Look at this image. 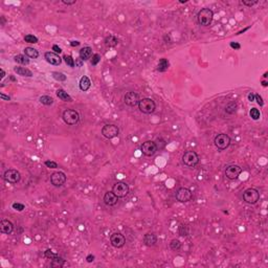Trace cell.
Wrapping results in <instances>:
<instances>
[{
  "mask_svg": "<svg viewBox=\"0 0 268 268\" xmlns=\"http://www.w3.org/2000/svg\"><path fill=\"white\" fill-rule=\"evenodd\" d=\"M213 19H214V13L211 8H201L197 14V20H198L199 24L202 26L211 25Z\"/></svg>",
  "mask_w": 268,
  "mask_h": 268,
  "instance_id": "obj_1",
  "label": "cell"
},
{
  "mask_svg": "<svg viewBox=\"0 0 268 268\" xmlns=\"http://www.w3.org/2000/svg\"><path fill=\"white\" fill-rule=\"evenodd\" d=\"M138 108L142 113L151 114V113H153L155 111V109H156V105H155V102L152 99L146 98V99H139Z\"/></svg>",
  "mask_w": 268,
  "mask_h": 268,
  "instance_id": "obj_2",
  "label": "cell"
},
{
  "mask_svg": "<svg viewBox=\"0 0 268 268\" xmlns=\"http://www.w3.org/2000/svg\"><path fill=\"white\" fill-rule=\"evenodd\" d=\"M260 199V193L257 189L254 188H248L245 190L243 193V200L248 204H255L257 203Z\"/></svg>",
  "mask_w": 268,
  "mask_h": 268,
  "instance_id": "obj_3",
  "label": "cell"
},
{
  "mask_svg": "<svg viewBox=\"0 0 268 268\" xmlns=\"http://www.w3.org/2000/svg\"><path fill=\"white\" fill-rule=\"evenodd\" d=\"M63 121L65 124L69 125V126H72V125H76L79 123L80 121V114L79 112L76 110H72V109H67L63 112Z\"/></svg>",
  "mask_w": 268,
  "mask_h": 268,
  "instance_id": "obj_4",
  "label": "cell"
},
{
  "mask_svg": "<svg viewBox=\"0 0 268 268\" xmlns=\"http://www.w3.org/2000/svg\"><path fill=\"white\" fill-rule=\"evenodd\" d=\"M214 144L219 150H225L230 145V137L225 133L218 134L214 139Z\"/></svg>",
  "mask_w": 268,
  "mask_h": 268,
  "instance_id": "obj_5",
  "label": "cell"
},
{
  "mask_svg": "<svg viewBox=\"0 0 268 268\" xmlns=\"http://www.w3.org/2000/svg\"><path fill=\"white\" fill-rule=\"evenodd\" d=\"M182 163L188 167H195L199 163V156L195 151H185L182 156Z\"/></svg>",
  "mask_w": 268,
  "mask_h": 268,
  "instance_id": "obj_6",
  "label": "cell"
},
{
  "mask_svg": "<svg viewBox=\"0 0 268 268\" xmlns=\"http://www.w3.org/2000/svg\"><path fill=\"white\" fill-rule=\"evenodd\" d=\"M3 179L8 183H15L19 182L21 179V174L19 173V171L15 170V169H10L7 170L3 174Z\"/></svg>",
  "mask_w": 268,
  "mask_h": 268,
  "instance_id": "obj_7",
  "label": "cell"
},
{
  "mask_svg": "<svg viewBox=\"0 0 268 268\" xmlns=\"http://www.w3.org/2000/svg\"><path fill=\"white\" fill-rule=\"evenodd\" d=\"M112 192H113L118 198H123L129 193V185H128L126 182H123V181L116 182L113 185V188H112Z\"/></svg>",
  "mask_w": 268,
  "mask_h": 268,
  "instance_id": "obj_8",
  "label": "cell"
},
{
  "mask_svg": "<svg viewBox=\"0 0 268 268\" xmlns=\"http://www.w3.org/2000/svg\"><path fill=\"white\" fill-rule=\"evenodd\" d=\"M141 150H142V154H144L145 156L150 157V156H153V155L157 152V147H156L155 142L147 141L142 145Z\"/></svg>",
  "mask_w": 268,
  "mask_h": 268,
  "instance_id": "obj_9",
  "label": "cell"
},
{
  "mask_svg": "<svg viewBox=\"0 0 268 268\" xmlns=\"http://www.w3.org/2000/svg\"><path fill=\"white\" fill-rule=\"evenodd\" d=\"M118 133H120V129L115 125H105L102 128V134L106 138H114L118 135Z\"/></svg>",
  "mask_w": 268,
  "mask_h": 268,
  "instance_id": "obj_10",
  "label": "cell"
},
{
  "mask_svg": "<svg viewBox=\"0 0 268 268\" xmlns=\"http://www.w3.org/2000/svg\"><path fill=\"white\" fill-rule=\"evenodd\" d=\"M242 173V168L238 164H229L225 169V176L230 180L237 179Z\"/></svg>",
  "mask_w": 268,
  "mask_h": 268,
  "instance_id": "obj_11",
  "label": "cell"
},
{
  "mask_svg": "<svg viewBox=\"0 0 268 268\" xmlns=\"http://www.w3.org/2000/svg\"><path fill=\"white\" fill-rule=\"evenodd\" d=\"M192 197H193V194H192L191 190H189L186 188H180L176 193L177 201L182 202V203L190 201L192 199Z\"/></svg>",
  "mask_w": 268,
  "mask_h": 268,
  "instance_id": "obj_12",
  "label": "cell"
},
{
  "mask_svg": "<svg viewBox=\"0 0 268 268\" xmlns=\"http://www.w3.org/2000/svg\"><path fill=\"white\" fill-rule=\"evenodd\" d=\"M110 243L111 245L115 248L123 247L126 243V238L121 233H114L110 236Z\"/></svg>",
  "mask_w": 268,
  "mask_h": 268,
  "instance_id": "obj_13",
  "label": "cell"
},
{
  "mask_svg": "<svg viewBox=\"0 0 268 268\" xmlns=\"http://www.w3.org/2000/svg\"><path fill=\"white\" fill-rule=\"evenodd\" d=\"M51 182L55 186H61L66 182V175L63 172H55L51 175Z\"/></svg>",
  "mask_w": 268,
  "mask_h": 268,
  "instance_id": "obj_14",
  "label": "cell"
},
{
  "mask_svg": "<svg viewBox=\"0 0 268 268\" xmlns=\"http://www.w3.org/2000/svg\"><path fill=\"white\" fill-rule=\"evenodd\" d=\"M124 101L126 103V105L130 106V107H134V106H136L139 103V96L137 93L130 91V92L126 93V95H125V98H124Z\"/></svg>",
  "mask_w": 268,
  "mask_h": 268,
  "instance_id": "obj_15",
  "label": "cell"
},
{
  "mask_svg": "<svg viewBox=\"0 0 268 268\" xmlns=\"http://www.w3.org/2000/svg\"><path fill=\"white\" fill-rule=\"evenodd\" d=\"M44 57H45V60L51 65H56V66H58V65H60L62 63V59L60 58V56H59L58 54H56V52L47 51V52H45Z\"/></svg>",
  "mask_w": 268,
  "mask_h": 268,
  "instance_id": "obj_16",
  "label": "cell"
},
{
  "mask_svg": "<svg viewBox=\"0 0 268 268\" xmlns=\"http://www.w3.org/2000/svg\"><path fill=\"white\" fill-rule=\"evenodd\" d=\"M0 230H1L2 233H7V235H10V233H13L14 230V225L11 221H8L7 219L2 220L0 222Z\"/></svg>",
  "mask_w": 268,
  "mask_h": 268,
  "instance_id": "obj_17",
  "label": "cell"
},
{
  "mask_svg": "<svg viewBox=\"0 0 268 268\" xmlns=\"http://www.w3.org/2000/svg\"><path fill=\"white\" fill-rule=\"evenodd\" d=\"M117 201H118V197L114 194L113 192H107V193H106V194L104 195V202H105V204L109 205V206L116 204Z\"/></svg>",
  "mask_w": 268,
  "mask_h": 268,
  "instance_id": "obj_18",
  "label": "cell"
},
{
  "mask_svg": "<svg viewBox=\"0 0 268 268\" xmlns=\"http://www.w3.org/2000/svg\"><path fill=\"white\" fill-rule=\"evenodd\" d=\"M144 243L146 246L148 247H151V246H154L157 243V237L155 233H146L144 237Z\"/></svg>",
  "mask_w": 268,
  "mask_h": 268,
  "instance_id": "obj_19",
  "label": "cell"
},
{
  "mask_svg": "<svg viewBox=\"0 0 268 268\" xmlns=\"http://www.w3.org/2000/svg\"><path fill=\"white\" fill-rule=\"evenodd\" d=\"M44 255H45V257H46V258L51 259V260H52L54 262H58L59 266H62V265H63V264L65 263V260H63V259H62V258H60L58 255L54 254V252H52V251L51 250V249H47V250H46V251L44 252Z\"/></svg>",
  "mask_w": 268,
  "mask_h": 268,
  "instance_id": "obj_20",
  "label": "cell"
},
{
  "mask_svg": "<svg viewBox=\"0 0 268 268\" xmlns=\"http://www.w3.org/2000/svg\"><path fill=\"white\" fill-rule=\"evenodd\" d=\"M79 55H80V58L82 59L83 61L88 60V59H90V57L92 56V48L89 47V46H85V47H83L80 51Z\"/></svg>",
  "mask_w": 268,
  "mask_h": 268,
  "instance_id": "obj_21",
  "label": "cell"
},
{
  "mask_svg": "<svg viewBox=\"0 0 268 268\" xmlns=\"http://www.w3.org/2000/svg\"><path fill=\"white\" fill-rule=\"evenodd\" d=\"M79 86H80V89L82 90V91H87V90L90 88V86H91V82H90L89 78L86 77V76H83L80 80Z\"/></svg>",
  "mask_w": 268,
  "mask_h": 268,
  "instance_id": "obj_22",
  "label": "cell"
},
{
  "mask_svg": "<svg viewBox=\"0 0 268 268\" xmlns=\"http://www.w3.org/2000/svg\"><path fill=\"white\" fill-rule=\"evenodd\" d=\"M14 71L16 72L17 74L19 76H22V77H33V72L30 71L29 69H27L25 67H15L14 68Z\"/></svg>",
  "mask_w": 268,
  "mask_h": 268,
  "instance_id": "obj_23",
  "label": "cell"
},
{
  "mask_svg": "<svg viewBox=\"0 0 268 268\" xmlns=\"http://www.w3.org/2000/svg\"><path fill=\"white\" fill-rule=\"evenodd\" d=\"M57 95H58L59 99H62V101H64V102H72V98H71L66 91H64L63 89H58L57 90Z\"/></svg>",
  "mask_w": 268,
  "mask_h": 268,
  "instance_id": "obj_24",
  "label": "cell"
},
{
  "mask_svg": "<svg viewBox=\"0 0 268 268\" xmlns=\"http://www.w3.org/2000/svg\"><path fill=\"white\" fill-rule=\"evenodd\" d=\"M170 66V63L169 61L167 60V59H160L159 63H158V66H157V70L160 71V72H164V71L168 70V68H169Z\"/></svg>",
  "mask_w": 268,
  "mask_h": 268,
  "instance_id": "obj_25",
  "label": "cell"
},
{
  "mask_svg": "<svg viewBox=\"0 0 268 268\" xmlns=\"http://www.w3.org/2000/svg\"><path fill=\"white\" fill-rule=\"evenodd\" d=\"M24 54H25V56H27L29 58H32V59H37L39 57V51L33 47H26L24 49Z\"/></svg>",
  "mask_w": 268,
  "mask_h": 268,
  "instance_id": "obj_26",
  "label": "cell"
},
{
  "mask_svg": "<svg viewBox=\"0 0 268 268\" xmlns=\"http://www.w3.org/2000/svg\"><path fill=\"white\" fill-rule=\"evenodd\" d=\"M14 60L19 64H22V65H29V60L26 59L25 56L23 55H17L16 57L14 58Z\"/></svg>",
  "mask_w": 268,
  "mask_h": 268,
  "instance_id": "obj_27",
  "label": "cell"
},
{
  "mask_svg": "<svg viewBox=\"0 0 268 268\" xmlns=\"http://www.w3.org/2000/svg\"><path fill=\"white\" fill-rule=\"evenodd\" d=\"M117 43H118V40L113 36H109L105 39V44L107 46H110V47L117 45Z\"/></svg>",
  "mask_w": 268,
  "mask_h": 268,
  "instance_id": "obj_28",
  "label": "cell"
},
{
  "mask_svg": "<svg viewBox=\"0 0 268 268\" xmlns=\"http://www.w3.org/2000/svg\"><path fill=\"white\" fill-rule=\"evenodd\" d=\"M170 247L172 250H179L181 248V242L178 239H173L170 243Z\"/></svg>",
  "mask_w": 268,
  "mask_h": 268,
  "instance_id": "obj_29",
  "label": "cell"
},
{
  "mask_svg": "<svg viewBox=\"0 0 268 268\" xmlns=\"http://www.w3.org/2000/svg\"><path fill=\"white\" fill-rule=\"evenodd\" d=\"M236 108H237V104H236V103H235V102H230V103H228V104L226 105L225 111L227 112V113L233 114V112L236 111Z\"/></svg>",
  "mask_w": 268,
  "mask_h": 268,
  "instance_id": "obj_30",
  "label": "cell"
},
{
  "mask_svg": "<svg viewBox=\"0 0 268 268\" xmlns=\"http://www.w3.org/2000/svg\"><path fill=\"white\" fill-rule=\"evenodd\" d=\"M249 115H250V117L252 118V120H255V121H258L259 118H260V116H261L260 111H259L257 108L250 109V111H249Z\"/></svg>",
  "mask_w": 268,
  "mask_h": 268,
  "instance_id": "obj_31",
  "label": "cell"
},
{
  "mask_svg": "<svg viewBox=\"0 0 268 268\" xmlns=\"http://www.w3.org/2000/svg\"><path fill=\"white\" fill-rule=\"evenodd\" d=\"M40 102L42 103V104L44 105H51L52 103H54V99L51 98V96L48 95H42L41 98H40Z\"/></svg>",
  "mask_w": 268,
  "mask_h": 268,
  "instance_id": "obj_32",
  "label": "cell"
},
{
  "mask_svg": "<svg viewBox=\"0 0 268 268\" xmlns=\"http://www.w3.org/2000/svg\"><path fill=\"white\" fill-rule=\"evenodd\" d=\"M52 78H54L55 80L59 81V82L66 81V76H64V74L61 72H58V71H54V72H52Z\"/></svg>",
  "mask_w": 268,
  "mask_h": 268,
  "instance_id": "obj_33",
  "label": "cell"
},
{
  "mask_svg": "<svg viewBox=\"0 0 268 268\" xmlns=\"http://www.w3.org/2000/svg\"><path fill=\"white\" fill-rule=\"evenodd\" d=\"M63 59H64V61H65V63H66L68 66H70V67H74L76 66V63H74V59L71 57V56H64L63 57Z\"/></svg>",
  "mask_w": 268,
  "mask_h": 268,
  "instance_id": "obj_34",
  "label": "cell"
},
{
  "mask_svg": "<svg viewBox=\"0 0 268 268\" xmlns=\"http://www.w3.org/2000/svg\"><path fill=\"white\" fill-rule=\"evenodd\" d=\"M24 41L27 43H37L38 42V38L34 35H26L24 37Z\"/></svg>",
  "mask_w": 268,
  "mask_h": 268,
  "instance_id": "obj_35",
  "label": "cell"
},
{
  "mask_svg": "<svg viewBox=\"0 0 268 268\" xmlns=\"http://www.w3.org/2000/svg\"><path fill=\"white\" fill-rule=\"evenodd\" d=\"M179 235L182 236V237H185L189 235V230H188V226L186 225H183V224H181V225L179 226Z\"/></svg>",
  "mask_w": 268,
  "mask_h": 268,
  "instance_id": "obj_36",
  "label": "cell"
},
{
  "mask_svg": "<svg viewBox=\"0 0 268 268\" xmlns=\"http://www.w3.org/2000/svg\"><path fill=\"white\" fill-rule=\"evenodd\" d=\"M12 207L14 208V210H16L18 212H22L24 208H25V206H24V204L22 203H18V202H15V203L12 204Z\"/></svg>",
  "mask_w": 268,
  "mask_h": 268,
  "instance_id": "obj_37",
  "label": "cell"
},
{
  "mask_svg": "<svg viewBox=\"0 0 268 268\" xmlns=\"http://www.w3.org/2000/svg\"><path fill=\"white\" fill-rule=\"evenodd\" d=\"M99 61H101V56H99V54H94L92 56L91 65H92V66H95V65H98V63Z\"/></svg>",
  "mask_w": 268,
  "mask_h": 268,
  "instance_id": "obj_38",
  "label": "cell"
},
{
  "mask_svg": "<svg viewBox=\"0 0 268 268\" xmlns=\"http://www.w3.org/2000/svg\"><path fill=\"white\" fill-rule=\"evenodd\" d=\"M44 164L49 169H57L58 168V163H55V161H51V160H46Z\"/></svg>",
  "mask_w": 268,
  "mask_h": 268,
  "instance_id": "obj_39",
  "label": "cell"
},
{
  "mask_svg": "<svg viewBox=\"0 0 268 268\" xmlns=\"http://www.w3.org/2000/svg\"><path fill=\"white\" fill-rule=\"evenodd\" d=\"M242 3L244 5H247V7H252V5L258 3V0H254V1H248V0H243Z\"/></svg>",
  "mask_w": 268,
  "mask_h": 268,
  "instance_id": "obj_40",
  "label": "cell"
},
{
  "mask_svg": "<svg viewBox=\"0 0 268 268\" xmlns=\"http://www.w3.org/2000/svg\"><path fill=\"white\" fill-rule=\"evenodd\" d=\"M255 99L257 101V103H258V104L260 105V106H263V105H264L263 99H262V96H261L260 94H258V93H257V94H255Z\"/></svg>",
  "mask_w": 268,
  "mask_h": 268,
  "instance_id": "obj_41",
  "label": "cell"
},
{
  "mask_svg": "<svg viewBox=\"0 0 268 268\" xmlns=\"http://www.w3.org/2000/svg\"><path fill=\"white\" fill-rule=\"evenodd\" d=\"M230 47L232 48H233V49H240L241 48V45L239 44V43H237V42H230Z\"/></svg>",
  "mask_w": 268,
  "mask_h": 268,
  "instance_id": "obj_42",
  "label": "cell"
},
{
  "mask_svg": "<svg viewBox=\"0 0 268 268\" xmlns=\"http://www.w3.org/2000/svg\"><path fill=\"white\" fill-rule=\"evenodd\" d=\"M52 51H54L56 54H60V52H62V49L59 47L58 45H52Z\"/></svg>",
  "mask_w": 268,
  "mask_h": 268,
  "instance_id": "obj_43",
  "label": "cell"
},
{
  "mask_svg": "<svg viewBox=\"0 0 268 268\" xmlns=\"http://www.w3.org/2000/svg\"><path fill=\"white\" fill-rule=\"evenodd\" d=\"M86 260H87V262H88V263H91V262L94 261V255H87V258H86Z\"/></svg>",
  "mask_w": 268,
  "mask_h": 268,
  "instance_id": "obj_44",
  "label": "cell"
},
{
  "mask_svg": "<svg viewBox=\"0 0 268 268\" xmlns=\"http://www.w3.org/2000/svg\"><path fill=\"white\" fill-rule=\"evenodd\" d=\"M83 65V60L81 58H79V59H77L76 60V66H78V67H81Z\"/></svg>",
  "mask_w": 268,
  "mask_h": 268,
  "instance_id": "obj_45",
  "label": "cell"
},
{
  "mask_svg": "<svg viewBox=\"0 0 268 268\" xmlns=\"http://www.w3.org/2000/svg\"><path fill=\"white\" fill-rule=\"evenodd\" d=\"M0 98H1L2 99H7V101H10L11 98L8 95H5L4 93H0Z\"/></svg>",
  "mask_w": 268,
  "mask_h": 268,
  "instance_id": "obj_46",
  "label": "cell"
},
{
  "mask_svg": "<svg viewBox=\"0 0 268 268\" xmlns=\"http://www.w3.org/2000/svg\"><path fill=\"white\" fill-rule=\"evenodd\" d=\"M248 101H250V102H254L255 101V94L252 92H250L248 94Z\"/></svg>",
  "mask_w": 268,
  "mask_h": 268,
  "instance_id": "obj_47",
  "label": "cell"
},
{
  "mask_svg": "<svg viewBox=\"0 0 268 268\" xmlns=\"http://www.w3.org/2000/svg\"><path fill=\"white\" fill-rule=\"evenodd\" d=\"M70 45H71V46H79V45H80V42H79V41H71Z\"/></svg>",
  "mask_w": 268,
  "mask_h": 268,
  "instance_id": "obj_48",
  "label": "cell"
},
{
  "mask_svg": "<svg viewBox=\"0 0 268 268\" xmlns=\"http://www.w3.org/2000/svg\"><path fill=\"white\" fill-rule=\"evenodd\" d=\"M63 2L64 4H73V3H76V0H73V1H65V0H63Z\"/></svg>",
  "mask_w": 268,
  "mask_h": 268,
  "instance_id": "obj_49",
  "label": "cell"
},
{
  "mask_svg": "<svg viewBox=\"0 0 268 268\" xmlns=\"http://www.w3.org/2000/svg\"><path fill=\"white\" fill-rule=\"evenodd\" d=\"M4 76H5V72H4V70H3V69H1V79H3V78H4Z\"/></svg>",
  "mask_w": 268,
  "mask_h": 268,
  "instance_id": "obj_50",
  "label": "cell"
},
{
  "mask_svg": "<svg viewBox=\"0 0 268 268\" xmlns=\"http://www.w3.org/2000/svg\"><path fill=\"white\" fill-rule=\"evenodd\" d=\"M262 85H263L264 87H266L268 85V83L266 82V81H263V82H262Z\"/></svg>",
  "mask_w": 268,
  "mask_h": 268,
  "instance_id": "obj_51",
  "label": "cell"
},
{
  "mask_svg": "<svg viewBox=\"0 0 268 268\" xmlns=\"http://www.w3.org/2000/svg\"><path fill=\"white\" fill-rule=\"evenodd\" d=\"M267 74H268L267 72H265V73H264V78H267Z\"/></svg>",
  "mask_w": 268,
  "mask_h": 268,
  "instance_id": "obj_52",
  "label": "cell"
}]
</instances>
